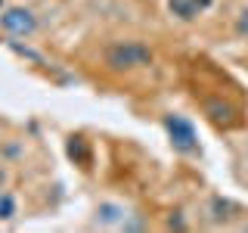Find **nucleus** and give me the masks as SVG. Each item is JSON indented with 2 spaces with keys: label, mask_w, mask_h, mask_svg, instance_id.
<instances>
[{
  "label": "nucleus",
  "mask_w": 248,
  "mask_h": 233,
  "mask_svg": "<svg viewBox=\"0 0 248 233\" xmlns=\"http://www.w3.org/2000/svg\"><path fill=\"white\" fill-rule=\"evenodd\" d=\"M103 59L112 72H134V68H149L155 62V50L143 41H112L103 50Z\"/></svg>",
  "instance_id": "nucleus-1"
},
{
  "label": "nucleus",
  "mask_w": 248,
  "mask_h": 233,
  "mask_svg": "<svg viewBox=\"0 0 248 233\" xmlns=\"http://www.w3.org/2000/svg\"><path fill=\"white\" fill-rule=\"evenodd\" d=\"M0 28L10 37H31L37 34L41 22H37L34 10H28V6H6V10H0Z\"/></svg>",
  "instance_id": "nucleus-2"
},
{
  "label": "nucleus",
  "mask_w": 248,
  "mask_h": 233,
  "mask_svg": "<svg viewBox=\"0 0 248 233\" xmlns=\"http://www.w3.org/2000/svg\"><path fill=\"white\" fill-rule=\"evenodd\" d=\"M165 131H168L170 146H174L177 152H183V155H196V152H199L196 128H192V121H186L183 115L168 112V115H165Z\"/></svg>",
  "instance_id": "nucleus-3"
},
{
  "label": "nucleus",
  "mask_w": 248,
  "mask_h": 233,
  "mask_svg": "<svg viewBox=\"0 0 248 233\" xmlns=\"http://www.w3.org/2000/svg\"><path fill=\"white\" fill-rule=\"evenodd\" d=\"M202 112L208 115V121H211V124H217V128H223V131L236 128V124L242 121L239 106H232L230 100H223V97H217V100H202Z\"/></svg>",
  "instance_id": "nucleus-4"
},
{
  "label": "nucleus",
  "mask_w": 248,
  "mask_h": 233,
  "mask_svg": "<svg viewBox=\"0 0 248 233\" xmlns=\"http://www.w3.org/2000/svg\"><path fill=\"white\" fill-rule=\"evenodd\" d=\"M214 0H168V13L177 22H196L202 13H208Z\"/></svg>",
  "instance_id": "nucleus-5"
},
{
  "label": "nucleus",
  "mask_w": 248,
  "mask_h": 233,
  "mask_svg": "<svg viewBox=\"0 0 248 233\" xmlns=\"http://www.w3.org/2000/svg\"><path fill=\"white\" fill-rule=\"evenodd\" d=\"M230 212H236V205H232L230 199H223V196H214L211 202H208V215L214 217V224H227L232 217Z\"/></svg>",
  "instance_id": "nucleus-6"
},
{
  "label": "nucleus",
  "mask_w": 248,
  "mask_h": 233,
  "mask_svg": "<svg viewBox=\"0 0 248 233\" xmlns=\"http://www.w3.org/2000/svg\"><path fill=\"white\" fill-rule=\"evenodd\" d=\"M68 155H72L81 168H90V150H87V140H84V137H72V140H68Z\"/></svg>",
  "instance_id": "nucleus-7"
},
{
  "label": "nucleus",
  "mask_w": 248,
  "mask_h": 233,
  "mask_svg": "<svg viewBox=\"0 0 248 233\" xmlns=\"http://www.w3.org/2000/svg\"><path fill=\"white\" fill-rule=\"evenodd\" d=\"M96 215H99V221H103V224H118V227H121L124 217H127V215H124V208L121 205H112V202H103Z\"/></svg>",
  "instance_id": "nucleus-8"
},
{
  "label": "nucleus",
  "mask_w": 248,
  "mask_h": 233,
  "mask_svg": "<svg viewBox=\"0 0 248 233\" xmlns=\"http://www.w3.org/2000/svg\"><path fill=\"white\" fill-rule=\"evenodd\" d=\"M16 212H19V202H16V196L0 190V221H13Z\"/></svg>",
  "instance_id": "nucleus-9"
},
{
  "label": "nucleus",
  "mask_w": 248,
  "mask_h": 233,
  "mask_svg": "<svg viewBox=\"0 0 248 233\" xmlns=\"http://www.w3.org/2000/svg\"><path fill=\"white\" fill-rule=\"evenodd\" d=\"M236 34L248 37V6H242V10L236 13Z\"/></svg>",
  "instance_id": "nucleus-10"
},
{
  "label": "nucleus",
  "mask_w": 248,
  "mask_h": 233,
  "mask_svg": "<svg viewBox=\"0 0 248 233\" xmlns=\"http://www.w3.org/2000/svg\"><path fill=\"white\" fill-rule=\"evenodd\" d=\"M6 177H10V174H6V168L0 165V190H3V186H6Z\"/></svg>",
  "instance_id": "nucleus-11"
},
{
  "label": "nucleus",
  "mask_w": 248,
  "mask_h": 233,
  "mask_svg": "<svg viewBox=\"0 0 248 233\" xmlns=\"http://www.w3.org/2000/svg\"><path fill=\"white\" fill-rule=\"evenodd\" d=\"M0 10H6V0H0Z\"/></svg>",
  "instance_id": "nucleus-12"
}]
</instances>
